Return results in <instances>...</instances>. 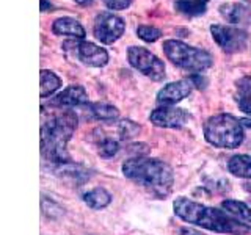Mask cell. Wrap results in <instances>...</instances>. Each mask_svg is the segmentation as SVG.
<instances>
[{
    "label": "cell",
    "mask_w": 251,
    "mask_h": 235,
    "mask_svg": "<svg viewBox=\"0 0 251 235\" xmlns=\"http://www.w3.org/2000/svg\"><path fill=\"white\" fill-rule=\"evenodd\" d=\"M149 119L157 127H165V129H179L190 119V116L182 108L163 105L160 108H155L149 116Z\"/></svg>",
    "instance_id": "obj_10"
},
{
    "label": "cell",
    "mask_w": 251,
    "mask_h": 235,
    "mask_svg": "<svg viewBox=\"0 0 251 235\" xmlns=\"http://www.w3.org/2000/svg\"><path fill=\"white\" fill-rule=\"evenodd\" d=\"M239 108L251 115V77H243L237 82V94H235Z\"/></svg>",
    "instance_id": "obj_16"
},
{
    "label": "cell",
    "mask_w": 251,
    "mask_h": 235,
    "mask_svg": "<svg viewBox=\"0 0 251 235\" xmlns=\"http://www.w3.org/2000/svg\"><path fill=\"white\" fill-rule=\"evenodd\" d=\"M65 50H73V53L83 65L91 68H102L108 63V53L104 47H99L88 41H68L65 43Z\"/></svg>",
    "instance_id": "obj_9"
},
{
    "label": "cell",
    "mask_w": 251,
    "mask_h": 235,
    "mask_svg": "<svg viewBox=\"0 0 251 235\" xmlns=\"http://www.w3.org/2000/svg\"><path fill=\"white\" fill-rule=\"evenodd\" d=\"M163 52L167 58L177 68L187 72H202L212 66L214 58L212 55L202 49L188 46L179 39H168L163 43Z\"/></svg>",
    "instance_id": "obj_5"
},
{
    "label": "cell",
    "mask_w": 251,
    "mask_h": 235,
    "mask_svg": "<svg viewBox=\"0 0 251 235\" xmlns=\"http://www.w3.org/2000/svg\"><path fill=\"white\" fill-rule=\"evenodd\" d=\"M78 119L74 112L50 113L49 118H44L41 125V152L46 160L57 164L69 163V154L66 151L68 141L73 138V133L77 129Z\"/></svg>",
    "instance_id": "obj_2"
},
{
    "label": "cell",
    "mask_w": 251,
    "mask_h": 235,
    "mask_svg": "<svg viewBox=\"0 0 251 235\" xmlns=\"http://www.w3.org/2000/svg\"><path fill=\"white\" fill-rule=\"evenodd\" d=\"M126 30V22L113 13H99L93 24V33L98 41L104 44H113L118 41Z\"/></svg>",
    "instance_id": "obj_7"
},
{
    "label": "cell",
    "mask_w": 251,
    "mask_h": 235,
    "mask_svg": "<svg viewBox=\"0 0 251 235\" xmlns=\"http://www.w3.org/2000/svg\"><path fill=\"white\" fill-rule=\"evenodd\" d=\"M175 8L185 16H201L206 13L207 0H176Z\"/></svg>",
    "instance_id": "obj_19"
},
{
    "label": "cell",
    "mask_w": 251,
    "mask_h": 235,
    "mask_svg": "<svg viewBox=\"0 0 251 235\" xmlns=\"http://www.w3.org/2000/svg\"><path fill=\"white\" fill-rule=\"evenodd\" d=\"M210 33L214 41L222 47V50L227 53L242 52L248 44V33L240 28H235L231 25H222V24H215L210 27Z\"/></svg>",
    "instance_id": "obj_8"
},
{
    "label": "cell",
    "mask_w": 251,
    "mask_h": 235,
    "mask_svg": "<svg viewBox=\"0 0 251 235\" xmlns=\"http://www.w3.org/2000/svg\"><path fill=\"white\" fill-rule=\"evenodd\" d=\"M222 207L227 212V213H231L232 216L240 219V221H245V223L251 224V207H248L245 202L226 199L222 202Z\"/></svg>",
    "instance_id": "obj_18"
},
{
    "label": "cell",
    "mask_w": 251,
    "mask_h": 235,
    "mask_svg": "<svg viewBox=\"0 0 251 235\" xmlns=\"http://www.w3.org/2000/svg\"><path fill=\"white\" fill-rule=\"evenodd\" d=\"M127 60L130 63V66H133L137 70H140L143 75L149 77L151 80L160 82L165 78L163 61L157 57V55H154L152 52L145 49V47L130 46L127 49Z\"/></svg>",
    "instance_id": "obj_6"
},
{
    "label": "cell",
    "mask_w": 251,
    "mask_h": 235,
    "mask_svg": "<svg viewBox=\"0 0 251 235\" xmlns=\"http://www.w3.org/2000/svg\"><path fill=\"white\" fill-rule=\"evenodd\" d=\"M83 201L88 207L94 210L105 209L110 202H112V194H110L105 188H93L88 193L83 194Z\"/></svg>",
    "instance_id": "obj_14"
},
{
    "label": "cell",
    "mask_w": 251,
    "mask_h": 235,
    "mask_svg": "<svg viewBox=\"0 0 251 235\" xmlns=\"http://www.w3.org/2000/svg\"><path fill=\"white\" fill-rule=\"evenodd\" d=\"M102 2L110 10H126V8L130 6L132 0H102Z\"/></svg>",
    "instance_id": "obj_25"
},
{
    "label": "cell",
    "mask_w": 251,
    "mask_h": 235,
    "mask_svg": "<svg viewBox=\"0 0 251 235\" xmlns=\"http://www.w3.org/2000/svg\"><path fill=\"white\" fill-rule=\"evenodd\" d=\"M177 235H204V234L200 232V231H196V229H192V227H182Z\"/></svg>",
    "instance_id": "obj_26"
},
{
    "label": "cell",
    "mask_w": 251,
    "mask_h": 235,
    "mask_svg": "<svg viewBox=\"0 0 251 235\" xmlns=\"http://www.w3.org/2000/svg\"><path fill=\"white\" fill-rule=\"evenodd\" d=\"M118 132H120V135H121L123 140H129L132 137H135L137 133L140 132V125L135 124L133 121L126 119V121H121L120 125H118Z\"/></svg>",
    "instance_id": "obj_24"
},
{
    "label": "cell",
    "mask_w": 251,
    "mask_h": 235,
    "mask_svg": "<svg viewBox=\"0 0 251 235\" xmlns=\"http://www.w3.org/2000/svg\"><path fill=\"white\" fill-rule=\"evenodd\" d=\"M173 209L180 219L195 226H201L204 229L231 235H248L251 232L250 226L239 223V219L227 212L204 206L192 199L177 198L173 202Z\"/></svg>",
    "instance_id": "obj_1"
},
{
    "label": "cell",
    "mask_w": 251,
    "mask_h": 235,
    "mask_svg": "<svg viewBox=\"0 0 251 235\" xmlns=\"http://www.w3.org/2000/svg\"><path fill=\"white\" fill-rule=\"evenodd\" d=\"M227 169L237 177L251 179V155H234L227 163Z\"/></svg>",
    "instance_id": "obj_15"
},
{
    "label": "cell",
    "mask_w": 251,
    "mask_h": 235,
    "mask_svg": "<svg viewBox=\"0 0 251 235\" xmlns=\"http://www.w3.org/2000/svg\"><path fill=\"white\" fill-rule=\"evenodd\" d=\"M204 137L207 143L222 147V149H235L242 144L245 138L243 124L232 115H215L207 119L204 125Z\"/></svg>",
    "instance_id": "obj_4"
},
{
    "label": "cell",
    "mask_w": 251,
    "mask_h": 235,
    "mask_svg": "<svg viewBox=\"0 0 251 235\" xmlns=\"http://www.w3.org/2000/svg\"><path fill=\"white\" fill-rule=\"evenodd\" d=\"M75 2L78 3V5H83V6H86V5H91L94 0H75Z\"/></svg>",
    "instance_id": "obj_28"
},
{
    "label": "cell",
    "mask_w": 251,
    "mask_h": 235,
    "mask_svg": "<svg viewBox=\"0 0 251 235\" xmlns=\"http://www.w3.org/2000/svg\"><path fill=\"white\" fill-rule=\"evenodd\" d=\"M39 77H41V97H47L57 91L61 86V80L57 74H53L52 70L43 69L39 72Z\"/></svg>",
    "instance_id": "obj_21"
},
{
    "label": "cell",
    "mask_w": 251,
    "mask_h": 235,
    "mask_svg": "<svg viewBox=\"0 0 251 235\" xmlns=\"http://www.w3.org/2000/svg\"><path fill=\"white\" fill-rule=\"evenodd\" d=\"M98 147H99V155L105 157V159H110V157H113L118 152L120 143H118V141L112 137H104L99 141Z\"/></svg>",
    "instance_id": "obj_22"
},
{
    "label": "cell",
    "mask_w": 251,
    "mask_h": 235,
    "mask_svg": "<svg viewBox=\"0 0 251 235\" xmlns=\"http://www.w3.org/2000/svg\"><path fill=\"white\" fill-rule=\"evenodd\" d=\"M137 35H138V38H141L146 43H154L162 36V31L155 27H151V25H140L137 28Z\"/></svg>",
    "instance_id": "obj_23"
},
{
    "label": "cell",
    "mask_w": 251,
    "mask_h": 235,
    "mask_svg": "<svg viewBox=\"0 0 251 235\" xmlns=\"http://www.w3.org/2000/svg\"><path fill=\"white\" fill-rule=\"evenodd\" d=\"M88 108H90L91 115L99 121L113 122L118 119V116H120L118 108L113 105H108V104H99V102L98 104H88Z\"/></svg>",
    "instance_id": "obj_20"
},
{
    "label": "cell",
    "mask_w": 251,
    "mask_h": 235,
    "mask_svg": "<svg viewBox=\"0 0 251 235\" xmlns=\"http://www.w3.org/2000/svg\"><path fill=\"white\" fill-rule=\"evenodd\" d=\"M52 31L58 36H71L82 39L85 38L86 31L82 24L74 18H60L52 24Z\"/></svg>",
    "instance_id": "obj_13"
},
{
    "label": "cell",
    "mask_w": 251,
    "mask_h": 235,
    "mask_svg": "<svg viewBox=\"0 0 251 235\" xmlns=\"http://www.w3.org/2000/svg\"><path fill=\"white\" fill-rule=\"evenodd\" d=\"M220 13L223 18L231 24L243 22L248 16V8L242 3H223L220 6Z\"/></svg>",
    "instance_id": "obj_17"
},
{
    "label": "cell",
    "mask_w": 251,
    "mask_h": 235,
    "mask_svg": "<svg viewBox=\"0 0 251 235\" xmlns=\"http://www.w3.org/2000/svg\"><path fill=\"white\" fill-rule=\"evenodd\" d=\"M47 10H52V5L47 0H41V11H47Z\"/></svg>",
    "instance_id": "obj_27"
},
{
    "label": "cell",
    "mask_w": 251,
    "mask_h": 235,
    "mask_svg": "<svg viewBox=\"0 0 251 235\" xmlns=\"http://www.w3.org/2000/svg\"><path fill=\"white\" fill-rule=\"evenodd\" d=\"M85 104H88V94L80 85L68 86L50 100V105L57 108H74Z\"/></svg>",
    "instance_id": "obj_11"
},
{
    "label": "cell",
    "mask_w": 251,
    "mask_h": 235,
    "mask_svg": "<svg viewBox=\"0 0 251 235\" xmlns=\"http://www.w3.org/2000/svg\"><path fill=\"white\" fill-rule=\"evenodd\" d=\"M123 172L127 179L149 188L160 196L170 193L173 182H175V174H173L171 166L157 159L133 157V159L124 162Z\"/></svg>",
    "instance_id": "obj_3"
},
{
    "label": "cell",
    "mask_w": 251,
    "mask_h": 235,
    "mask_svg": "<svg viewBox=\"0 0 251 235\" xmlns=\"http://www.w3.org/2000/svg\"><path fill=\"white\" fill-rule=\"evenodd\" d=\"M190 93H192V82L177 80V82L168 83L157 93V102L163 105H175L177 102L190 96Z\"/></svg>",
    "instance_id": "obj_12"
}]
</instances>
